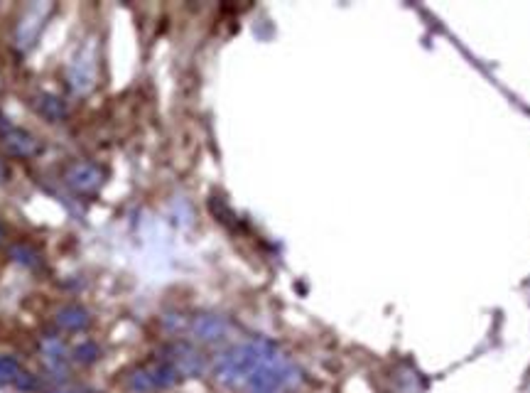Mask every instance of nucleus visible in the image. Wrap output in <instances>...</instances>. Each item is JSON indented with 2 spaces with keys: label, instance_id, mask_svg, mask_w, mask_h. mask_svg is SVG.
I'll list each match as a JSON object with an SVG mask.
<instances>
[{
  "label": "nucleus",
  "instance_id": "f03ea898",
  "mask_svg": "<svg viewBox=\"0 0 530 393\" xmlns=\"http://www.w3.org/2000/svg\"><path fill=\"white\" fill-rule=\"evenodd\" d=\"M298 369L292 366V361H287L282 354H275L268 361H263L248 379L245 386L251 393H278L282 388H287L290 383L298 381Z\"/></svg>",
  "mask_w": 530,
  "mask_h": 393
},
{
  "label": "nucleus",
  "instance_id": "9b49d317",
  "mask_svg": "<svg viewBox=\"0 0 530 393\" xmlns=\"http://www.w3.org/2000/svg\"><path fill=\"white\" fill-rule=\"evenodd\" d=\"M42 354H45L47 364L54 366V369L64 366V359H67L64 344H62L59 340H54V337H47V340L42 342Z\"/></svg>",
  "mask_w": 530,
  "mask_h": 393
},
{
  "label": "nucleus",
  "instance_id": "7ed1b4c3",
  "mask_svg": "<svg viewBox=\"0 0 530 393\" xmlns=\"http://www.w3.org/2000/svg\"><path fill=\"white\" fill-rule=\"evenodd\" d=\"M93 49H96V45L88 42L69 67V86L76 94H86L88 88L96 84L93 82L96 79V54H93Z\"/></svg>",
  "mask_w": 530,
  "mask_h": 393
},
{
  "label": "nucleus",
  "instance_id": "dca6fc26",
  "mask_svg": "<svg viewBox=\"0 0 530 393\" xmlns=\"http://www.w3.org/2000/svg\"><path fill=\"white\" fill-rule=\"evenodd\" d=\"M3 177H5V165H3V160H0V182H3Z\"/></svg>",
  "mask_w": 530,
  "mask_h": 393
},
{
  "label": "nucleus",
  "instance_id": "4468645a",
  "mask_svg": "<svg viewBox=\"0 0 530 393\" xmlns=\"http://www.w3.org/2000/svg\"><path fill=\"white\" fill-rule=\"evenodd\" d=\"M74 359L79 364H91V361L99 359V346L93 344V342H84V344H79L74 349Z\"/></svg>",
  "mask_w": 530,
  "mask_h": 393
},
{
  "label": "nucleus",
  "instance_id": "9d476101",
  "mask_svg": "<svg viewBox=\"0 0 530 393\" xmlns=\"http://www.w3.org/2000/svg\"><path fill=\"white\" fill-rule=\"evenodd\" d=\"M130 386L135 388V391L140 393H150V391H158V374H155V366H150V369H138L133 371V376H130Z\"/></svg>",
  "mask_w": 530,
  "mask_h": 393
},
{
  "label": "nucleus",
  "instance_id": "39448f33",
  "mask_svg": "<svg viewBox=\"0 0 530 393\" xmlns=\"http://www.w3.org/2000/svg\"><path fill=\"white\" fill-rule=\"evenodd\" d=\"M169 364L175 366L177 374L186 376V379H194L204 371V357L199 354V349H194L192 344L180 342L169 349Z\"/></svg>",
  "mask_w": 530,
  "mask_h": 393
},
{
  "label": "nucleus",
  "instance_id": "2eb2a0df",
  "mask_svg": "<svg viewBox=\"0 0 530 393\" xmlns=\"http://www.w3.org/2000/svg\"><path fill=\"white\" fill-rule=\"evenodd\" d=\"M12 383H15L18 388H23V391H27V388L35 386V376H32V374H25V371H20L18 379H15Z\"/></svg>",
  "mask_w": 530,
  "mask_h": 393
},
{
  "label": "nucleus",
  "instance_id": "f8f14e48",
  "mask_svg": "<svg viewBox=\"0 0 530 393\" xmlns=\"http://www.w3.org/2000/svg\"><path fill=\"white\" fill-rule=\"evenodd\" d=\"M10 256L12 261H18L20 265H27V268H37L40 265V253L32 246H27V243H15L10 248Z\"/></svg>",
  "mask_w": 530,
  "mask_h": 393
},
{
  "label": "nucleus",
  "instance_id": "6e6552de",
  "mask_svg": "<svg viewBox=\"0 0 530 393\" xmlns=\"http://www.w3.org/2000/svg\"><path fill=\"white\" fill-rule=\"evenodd\" d=\"M57 324L62 329H67V332H84V329L91 324V317H88V312L84 310L82 305H67L62 307V310L57 312Z\"/></svg>",
  "mask_w": 530,
  "mask_h": 393
},
{
  "label": "nucleus",
  "instance_id": "20e7f679",
  "mask_svg": "<svg viewBox=\"0 0 530 393\" xmlns=\"http://www.w3.org/2000/svg\"><path fill=\"white\" fill-rule=\"evenodd\" d=\"M106 175L99 165L93 163H76L67 170V184L79 194H93L99 192L104 184Z\"/></svg>",
  "mask_w": 530,
  "mask_h": 393
},
{
  "label": "nucleus",
  "instance_id": "ddd939ff",
  "mask_svg": "<svg viewBox=\"0 0 530 393\" xmlns=\"http://www.w3.org/2000/svg\"><path fill=\"white\" fill-rule=\"evenodd\" d=\"M20 374L18 359L12 357H0V383H12Z\"/></svg>",
  "mask_w": 530,
  "mask_h": 393
},
{
  "label": "nucleus",
  "instance_id": "a211bd4d",
  "mask_svg": "<svg viewBox=\"0 0 530 393\" xmlns=\"http://www.w3.org/2000/svg\"><path fill=\"white\" fill-rule=\"evenodd\" d=\"M59 393H74V391H59Z\"/></svg>",
  "mask_w": 530,
  "mask_h": 393
},
{
  "label": "nucleus",
  "instance_id": "f3484780",
  "mask_svg": "<svg viewBox=\"0 0 530 393\" xmlns=\"http://www.w3.org/2000/svg\"><path fill=\"white\" fill-rule=\"evenodd\" d=\"M3 236H5V231H3V226H0V241H3Z\"/></svg>",
  "mask_w": 530,
  "mask_h": 393
},
{
  "label": "nucleus",
  "instance_id": "423d86ee",
  "mask_svg": "<svg viewBox=\"0 0 530 393\" xmlns=\"http://www.w3.org/2000/svg\"><path fill=\"white\" fill-rule=\"evenodd\" d=\"M189 332L199 342H221L228 335V322L219 315H197L189 322Z\"/></svg>",
  "mask_w": 530,
  "mask_h": 393
},
{
  "label": "nucleus",
  "instance_id": "0eeeda50",
  "mask_svg": "<svg viewBox=\"0 0 530 393\" xmlns=\"http://www.w3.org/2000/svg\"><path fill=\"white\" fill-rule=\"evenodd\" d=\"M3 145L10 155L15 158H29V155L37 153V141L35 135H29L23 128H8L3 133Z\"/></svg>",
  "mask_w": 530,
  "mask_h": 393
},
{
  "label": "nucleus",
  "instance_id": "f257e3e1",
  "mask_svg": "<svg viewBox=\"0 0 530 393\" xmlns=\"http://www.w3.org/2000/svg\"><path fill=\"white\" fill-rule=\"evenodd\" d=\"M278 354V346L265 337H256V340L245 342L241 346H233L228 352H224L216 359V379L226 386H239L245 383V379L270 357Z\"/></svg>",
  "mask_w": 530,
  "mask_h": 393
},
{
  "label": "nucleus",
  "instance_id": "1a4fd4ad",
  "mask_svg": "<svg viewBox=\"0 0 530 393\" xmlns=\"http://www.w3.org/2000/svg\"><path fill=\"white\" fill-rule=\"evenodd\" d=\"M37 111H40L45 118H49V121H62V118H67L64 101L57 99V96H52V94L40 96V101H37Z\"/></svg>",
  "mask_w": 530,
  "mask_h": 393
}]
</instances>
